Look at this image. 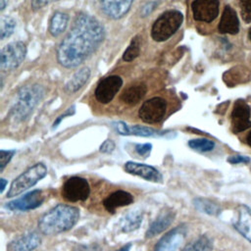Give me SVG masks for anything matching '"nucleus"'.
<instances>
[{"instance_id": "obj_15", "label": "nucleus", "mask_w": 251, "mask_h": 251, "mask_svg": "<svg viewBox=\"0 0 251 251\" xmlns=\"http://www.w3.org/2000/svg\"><path fill=\"white\" fill-rule=\"evenodd\" d=\"M175 218H176V212L172 208L165 207L160 211L159 215L149 226L148 229L145 232V237L151 238L160 234L173 224Z\"/></svg>"}, {"instance_id": "obj_33", "label": "nucleus", "mask_w": 251, "mask_h": 251, "mask_svg": "<svg viewBox=\"0 0 251 251\" xmlns=\"http://www.w3.org/2000/svg\"><path fill=\"white\" fill-rule=\"evenodd\" d=\"M152 150V144L150 143H144V144H136L135 145V151L137 154L143 158H147Z\"/></svg>"}, {"instance_id": "obj_32", "label": "nucleus", "mask_w": 251, "mask_h": 251, "mask_svg": "<svg viewBox=\"0 0 251 251\" xmlns=\"http://www.w3.org/2000/svg\"><path fill=\"white\" fill-rule=\"evenodd\" d=\"M16 154L15 150H1L0 151V172L2 173L8 163L12 160L13 156Z\"/></svg>"}, {"instance_id": "obj_23", "label": "nucleus", "mask_w": 251, "mask_h": 251, "mask_svg": "<svg viewBox=\"0 0 251 251\" xmlns=\"http://www.w3.org/2000/svg\"><path fill=\"white\" fill-rule=\"evenodd\" d=\"M143 219L141 211H130L120 222V229L122 232H131L137 229Z\"/></svg>"}, {"instance_id": "obj_21", "label": "nucleus", "mask_w": 251, "mask_h": 251, "mask_svg": "<svg viewBox=\"0 0 251 251\" xmlns=\"http://www.w3.org/2000/svg\"><path fill=\"white\" fill-rule=\"evenodd\" d=\"M147 93V85L143 82L134 83L127 86L121 94L120 100L126 105L133 106L140 102Z\"/></svg>"}, {"instance_id": "obj_37", "label": "nucleus", "mask_w": 251, "mask_h": 251, "mask_svg": "<svg viewBox=\"0 0 251 251\" xmlns=\"http://www.w3.org/2000/svg\"><path fill=\"white\" fill-rule=\"evenodd\" d=\"M56 1H59V0H30V5L33 10H39Z\"/></svg>"}, {"instance_id": "obj_3", "label": "nucleus", "mask_w": 251, "mask_h": 251, "mask_svg": "<svg viewBox=\"0 0 251 251\" xmlns=\"http://www.w3.org/2000/svg\"><path fill=\"white\" fill-rule=\"evenodd\" d=\"M45 90L42 85L32 83L19 89L16 101L11 108V117L16 122L25 121L39 104L44 96Z\"/></svg>"}, {"instance_id": "obj_30", "label": "nucleus", "mask_w": 251, "mask_h": 251, "mask_svg": "<svg viewBox=\"0 0 251 251\" xmlns=\"http://www.w3.org/2000/svg\"><path fill=\"white\" fill-rule=\"evenodd\" d=\"M140 53V41H139V36H135L132 38L130 44L128 47L126 49L123 55V59L126 62H130L134 60L136 57H138Z\"/></svg>"}, {"instance_id": "obj_7", "label": "nucleus", "mask_w": 251, "mask_h": 251, "mask_svg": "<svg viewBox=\"0 0 251 251\" xmlns=\"http://www.w3.org/2000/svg\"><path fill=\"white\" fill-rule=\"evenodd\" d=\"M168 104L166 99L154 96L142 103L138 110V117L146 124L159 123L166 115Z\"/></svg>"}, {"instance_id": "obj_16", "label": "nucleus", "mask_w": 251, "mask_h": 251, "mask_svg": "<svg viewBox=\"0 0 251 251\" xmlns=\"http://www.w3.org/2000/svg\"><path fill=\"white\" fill-rule=\"evenodd\" d=\"M134 0H98L102 12L110 19L123 18L130 9Z\"/></svg>"}, {"instance_id": "obj_11", "label": "nucleus", "mask_w": 251, "mask_h": 251, "mask_svg": "<svg viewBox=\"0 0 251 251\" xmlns=\"http://www.w3.org/2000/svg\"><path fill=\"white\" fill-rule=\"evenodd\" d=\"M123 85V78L112 75L102 78L96 86L94 95L96 100L102 104L110 103Z\"/></svg>"}, {"instance_id": "obj_34", "label": "nucleus", "mask_w": 251, "mask_h": 251, "mask_svg": "<svg viewBox=\"0 0 251 251\" xmlns=\"http://www.w3.org/2000/svg\"><path fill=\"white\" fill-rule=\"evenodd\" d=\"M158 6V2L157 1H149V2H146L142 8H141V11H140V15L141 17H147L149 16L155 9L156 7Z\"/></svg>"}, {"instance_id": "obj_35", "label": "nucleus", "mask_w": 251, "mask_h": 251, "mask_svg": "<svg viewBox=\"0 0 251 251\" xmlns=\"http://www.w3.org/2000/svg\"><path fill=\"white\" fill-rule=\"evenodd\" d=\"M113 127L116 129V131L122 135H128L129 134V126H127L126 123L119 121L112 124Z\"/></svg>"}, {"instance_id": "obj_36", "label": "nucleus", "mask_w": 251, "mask_h": 251, "mask_svg": "<svg viewBox=\"0 0 251 251\" xmlns=\"http://www.w3.org/2000/svg\"><path fill=\"white\" fill-rule=\"evenodd\" d=\"M115 142L112 139H106L99 147V151L104 154H110L115 150Z\"/></svg>"}, {"instance_id": "obj_9", "label": "nucleus", "mask_w": 251, "mask_h": 251, "mask_svg": "<svg viewBox=\"0 0 251 251\" xmlns=\"http://www.w3.org/2000/svg\"><path fill=\"white\" fill-rule=\"evenodd\" d=\"M191 13L195 22L211 24L220 13V0H192Z\"/></svg>"}, {"instance_id": "obj_4", "label": "nucleus", "mask_w": 251, "mask_h": 251, "mask_svg": "<svg viewBox=\"0 0 251 251\" xmlns=\"http://www.w3.org/2000/svg\"><path fill=\"white\" fill-rule=\"evenodd\" d=\"M182 21L183 16L177 10L164 12L154 22L151 27V37L157 42L166 41L179 28Z\"/></svg>"}, {"instance_id": "obj_19", "label": "nucleus", "mask_w": 251, "mask_h": 251, "mask_svg": "<svg viewBox=\"0 0 251 251\" xmlns=\"http://www.w3.org/2000/svg\"><path fill=\"white\" fill-rule=\"evenodd\" d=\"M133 200L134 199L131 193L126 190L119 189L112 192L103 200V206L108 212L114 213L118 208L130 205Z\"/></svg>"}, {"instance_id": "obj_44", "label": "nucleus", "mask_w": 251, "mask_h": 251, "mask_svg": "<svg viewBox=\"0 0 251 251\" xmlns=\"http://www.w3.org/2000/svg\"><path fill=\"white\" fill-rule=\"evenodd\" d=\"M248 39L251 41V27L248 29Z\"/></svg>"}, {"instance_id": "obj_26", "label": "nucleus", "mask_w": 251, "mask_h": 251, "mask_svg": "<svg viewBox=\"0 0 251 251\" xmlns=\"http://www.w3.org/2000/svg\"><path fill=\"white\" fill-rule=\"evenodd\" d=\"M213 242L207 235H200L187 243L180 251H212Z\"/></svg>"}, {"instance_id": "obj_13", "label": "nucleus", "mask_w": 251, "mask_h": 251, "mask_svg": "<svg viewBox=\"0 0 251 251\" xmlns=\"http://www.w3.org/2000/svg\"><path fill=\"white\" fill-rule=\"evenodd\" d=\"M44 201V196L40 189H34L25 193L20 198H16L9 203L6 207L12 211H28L38 208Z\"/></svg>"}, {"instance_id": "obj_6", "label": "nucleus", "mask_w": 251, "mask_h": 251, "mask_svg": "<svg viewBox=\"0 0 251 251\" xmlns=\"http://www.w3.org/2000/svg\"><path fill=\"white\" fill-rule=\"evenodd\" d=\"M26 46L22 41H14L5 45L0 52V69L9 72L17 69L24 61Z\"/></svg>"}, {"instance_id": "obj_28", "label": "nucleus", "mask_w": 251, "mask_h": 251, "mask_svg": "<svg viewBox=\"0 0 251 251\" xmlns=\"http://www.w3.org/2000/svg\"><path fill=\"white\" fill-rule=\"evenodd\" d=\"M16 21L11 16H3L0 20V38L3 40L10 37L16 27Z\"/></svg>"}, {"instance_id": "obj_10", "label": "nucleus", "mask_w": 251, "mask_h": 251, "mask_svg": "<svg viewBox=\"0 0 251 251\" xmlns=\"http://www.w3.org/2000/svg\"><path fill=\"white\" fill-rule=\"evenodd\" d=\"M230 125L234 133H240L251 127V107L246 100L238 99L233 104Z\"/></svg>"}, {"instance_id": "obj_25", "label": "nucleus", "mask_w": 251, "mask_h": 251, "mask_svg": "<svg viewBox=\"0 0 251 251\" xmlns=\"http://www.w3.org/2000/svg\"><path fill=\"white\" fill-rule=\"evenodd\" d=\"M193 205L194 207L200 211L201 213H205L210 216H218L221 214V207L216 202L203 198V197H197L193 199Z\"/></svg>"}, {"instance_id": "obj_38", "label": "nucleus", "mask_w": 251, "mask_h": 251, "mask_svg": "<svg viewBox=\"0 0 251 251\" xmlns=\"http://www.w3.org/2000/svg\"><path fill=\"white\" fill-rule=\"evenodd\" d=\"M227 162L230 164H241V163H249L250 158L247 156H242V155H233L229 156L227 158Z\"/></svg>"}, {"instance_id": "obj_39", "label": "nucleus", "mask_w": 251, "mask_h": 251, "mask_svg": "<svg viewBox=\"0 0 251 251\" xmlns=\"http://www.w3.org/2000/svg\"><path fill=\"white\" fill-rule=\"evenodd\" d=\"M75 114V106H72V107H70L64 114H62V115H60L55 121H54V123H53V128H56L57 126H58V125L62 122V120H64L66 117H68V116H72V115H74Z\"/></svg>"}, {"instance_id": "obj_20", "label": "nucleus", "mask_w": 251, "mask_h": 251, "mask_svg": "<svg viewBox=\"0 0 251 251\" xmlns=\"http://www.w3.org/2000/svg\"><path fill=\"white\" fill-rule=\"evenodd\" d=\"M234 228L251 243V209L245 205L238 207L237 218L233 222Z\"/></svg>"}, {"instance_id": "obj_2", "label": "nucleus", "mask_w": 251, "mask_h": 251, "mask_svg": "<svg viewBox=\"0 0 251 251\" xmlns=\"http://www.w3.org/2000/svg\"><path fill=\"white\" fill-rule=\"evenodd\" d=\"M79 219V210L72 205L58 204L38 220V229L45 235H56L72 229Z\"/></svg>"}, {"instance_id": "obj_24", "label": "nucleus", "mask_w": 251, "mask_h": 251, "mask_svg": "<svg viewBox=\"0 0 251 251\" xmlns=\"http://www.w3.org/2000/svg\"><path fill=\"white\" fill-rule=\"evenodd\" d=\"M69 24V16L63 12H55L50 19L49 32L52 36H59L65 31Z\"/></svg>"}, {"instance_id": "obj_27", "label": "nucleus", "mask_w": 251, "mask_h": 251, "mask_svg": "<svg viewBox=\"0 0 251 251\" xmlns=\"http://www.w3.org/2000/svg\"><path fill=\"white\" fill-rule=\"evenodd\" d=\"M169 130H157L153 127L150 126H129V134L137 135V136H143V137H156V136H164L166 135Z\"/></svg>"}, {"instance_id": "obj_14", "label": "nucleus", "mask_w": 251, "mask_h": 251, "mask_svg": "<svg viewBox=\"0 0 251 251\" xmlns=\"http://www.w3.org/2000/svg\"><path fill=\"white\" fill-rule=\"evenodd\" d=\"M124 169L126 173L133 175V176H137L144 178L148 181L162 182V180H163L162 174L156 168L146 165V164L129 161L125 164Z\"/></svg>"}, {"instance_id": "obj_1", "label": "nucleus", "mask_w": 251, "mask_h": 251, "mask_svg": "<svg viewBox=\"0 0 251 251\" xmlns=\"http://www.w3.org/2000/svg\"><path fill=\"white\" fill-rule=\"evenodd\" d=\"M105 30L99 21L80 13L76 16L71 31L57 48L58 63L68 69L83 63L100 46Z\"/></svg>"}, {"instance_id": "obj_18", "label": "nucleus", "mask_w": 251, "mask_h": 251, "mask_svg": "<svg viewBox=\"0 0 251 251\" xmlns=\"http://www.w3.org/2000/svg\"><path fill=\"white\" fill-rule=\"evenodd\" d=\"M41 243V237L36 231H29L14 239L9 248L11 251H33Z\"/></svg>"}, {"instance_id": "obj_29", "label": "nucleus", "mask_w": 251, "mask_h": 251, "mask_svg": "<svg viewBox=\"0 0 251 251\" xmlns=\"http://www.w3.org/2000/svg\"><path fill=\"white\" fill-rule=\"evenodd\" d=\"M215 141L209 138L201 137V138H195L188 141V146L198 152H209L214 149L215 147Z\"/></svg>"}, {"instance_id": "obj_42", "label": "nucleus", "mask_w": 251, "mask_h": 251, "mask_svg": "<svg viewBox=\"0 0 251 251\" xmlns=\"http://www.w3.org/2000/svg\"><path fill=\"white\" fill-rule=\"evenodd\" d=\"M8 3H9V0H0V10L3 11L8 5Z\"/></svg>"}, {"instance_id": "obj_22", "label": "nucleus", "mask_w": 251, "mask_h": 251, "mask_svg": "<svg viewBox=\"0 0 251 251\" xmlns=\"http://www.w3.org/2000/svg\"><path fill=\"white\" fill-rule=\"evenodd\" d=\"M90 76V69L88 67H83L75 72L73 76L65 85V91L68 93H75L78 91L88 80Z\"/></svg>"}, {"instance_id": "obj_40", "label": "nucleus", "mask_w": 251, "mask_h": 251, "mask_svg": "<svg viewBox=\"0 0 251 251\" xmlns=\"http://www.w3.org/2000/svg\"><path fill=\"white\" fill-rule=\"evenodd\" d=\"M7 183H8V181L5 179V178H0V193H3V191H4V189H5V187H6V185H7Z\"/></svg>"}, {"instance_id": "obj_5", "label": "nucleus", "mask_w": 251, "mask_h": 251, "mask_svg": "<svg viewBox=\"0 0 251 251\" xmlns=\"http://www.w3.org/2000/svg\"><path fill=\"white\" fill-rule=\"evenodd\" d=\"M47 175V167L43 163H36L18 176L11 183L6 197H16L34 186Z\"/></svg>"}, {"instance_id": "obj_8", "label": "nucleus", "mask_w": 251, "mask_h": 251, "mask_svg": "<svg viewBox=\"0 0 251 251\" xmlns=\"http://www.w3.org/2000/svg\"><path fill=\"white\" fill-rule=\"evenodd\" d=\"M90 194V185L86 178L72 176L62 186V196L70 202L85 201Z\"/></svg>"}, {"instance_id": "obj_17", "label": "nucleus", "mask_w": 251, "mask_h": 251, "mask_svg": "<svg viewBox=\"0 0 251 251\" xmlns=\"http://www.w3.org/2000/svg\"><path fill=\"white\" fill-rule=\"evenodd\" d=\"M239 29L240 24L235 10L230 5H226L218 25L219 32L235 35L239 32Z\"/></svg>"}, {"instance_id": "obj_12", "label": "nucleus", "mask_w": 251, "mask_h": 251, "mask_svg": "<svg viewBox=\"0 0 251 251\" xmlns=\"http://www.w3.org/2000/svg\"><path fill=\"white\" fill-rule=\"evenodd\" d=\"M187 233L185 224H181L166 232L155 244L153 251H176Z\"/></svg>"}, {"instance_id": "obj_43", "label": "nucleus", "mask_w": 251, "mask_h": 251, "mask_svg": "<svg viewBox=\"0 0 251 251\" xmlns=\"http://www.w3.org/2000/svg\"><path fill=\"white\" fill-rule=\"evenodd\" d=\"M245 142L247 143L248 146L251 147V130L247 133V135L245 136Z\"/></svg>"}, {"instance_id": "obj_41", "label": "nucleus", "mask_w": 251, "mask_h": 251, "mask_svg": "<svg viewBox=\"0 0 251 251\" xmlns=\"http://www.w3.org/2000/svg\"><path fill=\"white\" fill-rule=\"evenodd\" d=\"M130 248H131V243L129 242V243L125 244L124 246H122L121 248H119V249H117V250H115V251H129Z\"/></svg>"}, {"instance_id": "obj_31", "label": "nucleus", "mask_w": 251, "mask_h": 251, "mask_svg": "<svg viewBox=\"0 0 251 251\" xmlns=\"http://www.w3.org/2000/svg\"><path fill=\"white\" fill-rule=\"evenodd\" d=\"M240 15L245 24L251 23V0H237Z\"/></svg>"}]
</instances>
